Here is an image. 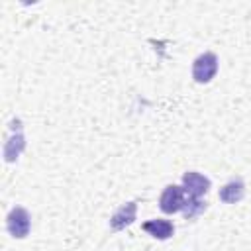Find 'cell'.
<instances>
[{"label": "cell", "instance_id": "6da1fadb", "mask_svg": "<svg viewBox=\"0 0 251 251\" xmlns=\"http://www.w3.org/2000/svg\"><path fill=\"white\" fill-rule=\"evenodd\" d=\"M24 149H25V137H24L22 120L14 118L8 124V133L4 137V161L6 163L18 161V157H20V153Z\"/></svg>", "mask_w": 251, "mask_h": 251}, {"label": "cell", "instance_id": "7a4b0ae2", "mask_svg": "<svg viewBox=\"0 0 251 251\" xmlns=\"http://www.w3.org/2000/svg\"><path fill=\"white\" fill-rule=\"evenodd\" d=\"M216 73H218V55L216 53L204 51L192 61V78L198 84L210 82L216 76Z\"/></svg>", "mask_w": 251, "mask_h": 251}, {"label": "cell", "instance_id": "3957f363", "mask_svg": "<svg viewBox=\"0 0 251 251\" xmlns=\"http://www.w3.org/2000/svg\"><path fill=\"white\" fill-rule=\"evenodd\" d=\"M6 229L14 239H24L31 229V216L25 208L14 206L6 216Z\"/></svg>", "mask_w": 251, "mask_h": 251}, {"label": "cell", "instance_id": "277c9868", "mask_svg": "<svg viewBox=\"0 0 251 251\" xmlns=\"http://www.w3.org/2000/svg\"><path fill=\"white\" fill-rule=\"evenodd\" d=\"M184 200H186V192L182 184H167L159 196V208L165 214H175L182 210Z\"/></svg>", "mask_w": 251, "mask_h": 251}, {"label": "cell", "instance_id": "5b68a950", "mask_svg": "<svg viewBox=\"0 0 251 251\" xmlns=\"http://www.w3.org/2000/svg\"><path fill=\"white\" fill-rule=\"evenodd\" d=\"M182 188L188 196H194V198H202L208 190H210V178L204 176L202 173L198 171H186L182 175Z\"/></svg>", "mask_w": 251, "mask_h": 251}, {"label": "cell", "instance_id": "8992f818", "mask_svg": "<svg viewBox=\"0 0 251 251\" xmlns=\"http://www.w3.org/2000/svg\"><path fill=\"white\" fill-rule=\"evenodd\" d=\"M137 216V202H127L124 206H120L112 216H110V227L114 231L126 229L127 226H131L135 222Z\"/></svg>", "mask_w": 251, "mask_h": 251}, {"label": "cell", "instance_id": "52a82bcc", "mask_svg": "<svg viewBox=\"0 0 251 251\" xmlns=\"http://www.w3.org/2000/svg\"><path fill=\"white\" fill-rule=\"evenodd\" d=\"M220 200L226 204H237L239 200H243L245 196V182L241 176H233L229 178L222 188H220Z\"/></svg>", "mask_w": 251, "mask_h": 251}, {"label": "cell", "instance_id": "ba28073f", "mask_svg": "<svg viewBox=\"0 0 251 251\" xmlns=\"http://www.w3.org/2000/svg\"><path fill=\"white\" fill-rule=\"evenodd\" d=\"M141 227H143V231H147L151 237L161 239V241L173 237V233H175V226H173L169 220H161V218L149 220V222H145Z\"/></svg>", "mask_w": 251, "mask_h": 251}, {"label": "cell", "instance_id": "9c48e42d", "mask_svg": "<svg viewBox=\"0 0 251 251\" xmlns=\"http://www.w3.org/2000/svg\"><path fill=\"white\" fill-rule=\"evenodd\" d=\"M204 210H206V202H204V200L194 198V196H186L184 206H182V210H180V212L184 214V218H186V220H192V218L200 216Z\"/></svg>", "mask_w": 251, "mask_h": 251}]
</instances>
